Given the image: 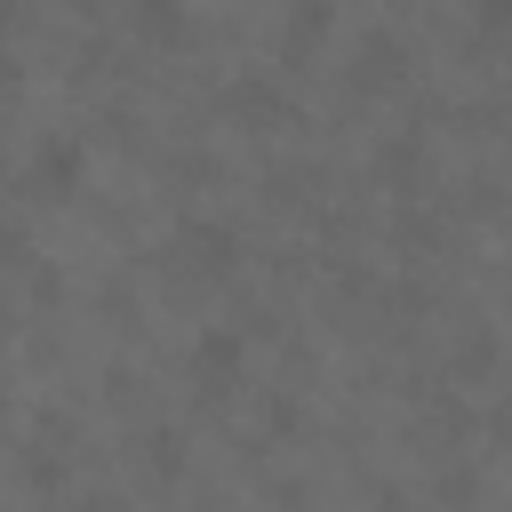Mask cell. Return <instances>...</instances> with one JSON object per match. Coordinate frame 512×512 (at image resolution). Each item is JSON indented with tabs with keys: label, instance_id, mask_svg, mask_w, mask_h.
<instances>
[{
	"label": "cell",
	"instance_id": "13",
	"mask_svg": "<svg viewBox=\"0 0 512 512\" xmlns=\"http://www.w3.org/2000/svg\"><path fill=\"white\" fill-rule=\"evenodd\" d=\"M472 496H480V480H472L464 464H456V472H440V504H456V512H464Z\"/></svg>",
	"mask_w": 512,
	"mask_h": 512
},
{
	"label": "cell",
	"instance_id": "10",
	"mask_svg": "<svg viewBox=\"0 0 512 512\" xmlns=\"http://www.w3.org/2000/svg\"><path fill=\"white\" fill-rule=\"evenodd\" d=\"M472 32L480 40H512V0H472Z\"/></svg>",
	"mask_w": 512,
	"mask_h": 512
},
{
	"label": "cell",
	"instance_id": "7",
	"mask_svg": "<svg viewBox=\"0 0 512 512\" xmlns=\"http://www.w3.org/2000/svg\"><path fill=\"white\" fill-rule=\"evenodd\" d=\"M224 112H232V120H256V128H272V120H288V96H280L272 80H248V72H240V80H224Z\"/></svg>",
	"mask_w": 512,
	"mask_h": 512
},
{
	"label": "cell",
	"instance_id": "12",
	"mask_svg": "<svg viewBox=\"0 0 512 512\" xmlns=\"http://www.w3.org/2000/svg\"><path fill=\"white\" fill-rule=\"evenodd\" d=\"M24 480L32 488H64V456L56 448H24Z\"/></svg>",
	"mask_w": 512,
	"mask_h": 512
},
{
	"label": "cell",
	"instance_id": "17",
	"mask_svg": "<svg viewBox=\"0 0 512 512\" xmlns=\"http://www.w3.org/2000/svg\"><path fill=\"white\" fill-rule=\"evenodd\" d=\"M80 512H120V504H112V496H88V504H80Z\"/></svg>",
	"mask_w": 512,
	"mask_h": 512
},
{
	"label": "cell",
	"instance_id": "11",
	"mask_svg": "<svg viewBox=\"0 0 512 512\" xmlns=\"http://www.w3.org/2000/svg\"><path fill=\"white\" fill-rule=\"evenodd\" d=\"M480 368H496V336H488V328H472L464 352H456V376H480Z\"/></svg>",
	"mask_w": 512,
	"mask_h": 512
},
{
	"label": "cell",
	"instance_id": "5",
	"mask_svg": "<svg viewBox=\"0 0 512 512\" xmlns=\"http://www.w3.org/2000/svg\"><path fill=\"white\" fill-rule=\"evenodd\" d=\"M128 32L144 48H192V0H128Z\"/></svg>",
	"mask_w": 512,
	"mask_h": 512
},
{
	"label": "cell",
	"instance_id": "1",
	"mask_svg": "<svg viewBox=\"0 0 512 512\" xmlns=\"http://www.w3.org/2000/svg\"><path fill=\"white\" fill-rule=\"evenodd\" d=\"M240 376H248V336H240V328H200V336L184 344V384H192L200 400H232Z\"/></svg>",
	"mask_w": 512,
	"mask_h": 512
},
{
	"label": "cell",
	"instance_id": "6",
	"mask_svg": "<svg viewBox=\"0 0 512 512\" xmlns=\"http://www.w3.org/2000/svg\"><path fill=\"white\" fill-rule=\"evenodd\" d=\"M328 32H336V8H328V0H288V16H280V56L304 64Z\"/></svg>",
	"mask_w": 512,
	"mask_h": 512
},
{
	"label": "cell",
	"instance_id": "16",
	"mask_svg": "<svg viewBox=\"0 0 512 512\" xmlns=\"http://www.w3.org/2000/svg\"><path fill=\"white\" fill-rule=\"evenodd\" d=\"M24 24V0H0V48H8V32Z\"/></svg>",
	"mask_w": 512,
	"mask_h": 512
},
{
	"label": "cell",
	"instance_id": "4",
	"mask_svg": "<svg viewBox=\"0 0 512 512\" xmlns=\"http://www.w3.org/2000/svg\"><path fill=\"white\" fill-rule=\"evenodd\" d=\"M80 184H88V144H80V136H64V128H56V136H40V144H32V192L72 200Z\"/></svg>",
	"mask_w": 512,
	"mask_h": 512
},
{
	"label": "cell",
	"instance_id": "19",
	"mask_svg": "<svg viewBox=\"0 0 512 512\" xmlns=\"http://www.w3.org/2000/svg\"><path fill=\"white\" fill-rule=\"evenodd\" d=\"M0 128H8V112H0Z\"/></svg>",
	"mask_w": 512,
	"mask_h": 512
},
{
	"label": "cell",
	"instance_id": "14",
	"mask_svg": "<svg viewBox=\"0 0 512 512\" xmlns=\"http://www.w3.org/2000/svg\"><path fill=\"white\" fill-rule=\"evenodd\" d=\"M24 256H32L24 224H16V216H0V272H8V264H24Z\"/></svg>",
	"mask_w": 512,
	"mask_h": 512
},
{
	"label": "cell",
	"instance_id": "15",
	"mask_svg": "<svg viewBox=\"0 0 512 512\" xmlns=\"http://www.w3.org/2000/svg\"><path fill=\"white\" fill-rule=\"evenodd\" d=\"M488 440H504V448H512V400H496V408H488Z\"/></svg>",
	"mask_w": 512,
	"mask_h": 512
},
{
	"label": "cell",
	"instance_id": "9",
	"mask_svg": "<svg viewBox=\"0 0 512 512\" xmlns=\"http://www.w3.org/2000/svg\"><path fill=\"white\" fill-rule=\"evenodd\" d=\"M416 160H424V144H416V136H392V144L376 152V176H384V184H408Z\"/></svg>",
	"mask_w": 512,
	"mask_h": 512
},
{
	"label": "cell",
	"instance_id": "3",
	"mask_svg": "<svg viewBox=\"0 0 512 512\" xmlns=\"http://www.w3.org/2000/svg\"><path fill=\"white\" fill-rule=\"evenodd\" d=\"M168 256H176L184 272H200V280H224V272L240 264V232L216 224V216H184V224L168 232Z\"/></svg>",
	"mask_w": 512,
	"mask_h": 512
},
{
	"label": "cell",
	"instance_id": "8",
	"mask_svg": "<svg viewBox=\"0 0 512 512\" xmlns=\"http://www.w3.org/2000/svg\"><path fill=\"white\" fill-rule=\"evenodd\" d=\"M136 448H144V472H152L160 488H176V480L192 472V448H184V432H176V424H152Z\"/></svg>",
	"mask_w": 512,
	"mask_h": 512
},
{
	"label": "cell",
	"instance_id": "18",
	"mask_svg": "<svg viewBox=\"0 0 512 512\" xmlns=\"http://www.w3.org/2000/svg\"><path fill=\"white\" fill-rule=\"evenodd\" d=\"M64 8H80V16H96V8H104V0H64Z\"/></svg>",
	"mask_w": 512,
	"mask_h": 512
},
{
	"label": "cell",
	"instance_id": "2",
	"mask_svg": "<svg viewBox=\"0 0 512 512\" xmlns=\"http://www.w3.org/2000/svg\"><path fill=\"white\" fill-rule=\"evenodd\" d=\"M400 80H408V40H400V32H384V24H368V32L352 40L344 88H352V96H392Z\"/></svg>",
	"mask_w": 512,
	"mask_h": 512
}]
</instances>
